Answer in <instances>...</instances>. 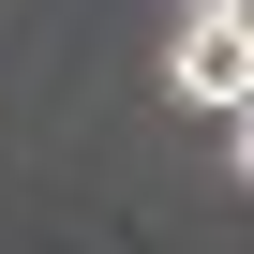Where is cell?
<instances>
[{
	"mask_svg": "<svg viewBox=\"0 0 254 254\" xmlns=\"http://www.w3.org/2000/svg\"><path fill=\"white\" fill-rule=\"evenodd\" d=\"M180 15H224V0H180Z\"/></svg>",
	"mask_w": 254,
	"mask_h": 254,
	"instance_id": "obj_2",
	"label": "cell"
},
{
	"mask_svg": "<svg viewBox=\"0 0 254 254\" xmlns=\"http://www.w3.org/2000/svg\"><path fill=\"white\" fill-rule=\"evenodd\" d=\"M165 90H180L194 120H239V105H254V30H239V0H224V15H180Z\"/></svg>",
	"mask_w": 254,
	"mask_h": 254,
	"instance_id": "obj_1",
	"label": "cell"
}]
</instances>
